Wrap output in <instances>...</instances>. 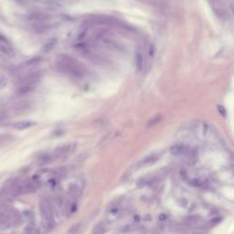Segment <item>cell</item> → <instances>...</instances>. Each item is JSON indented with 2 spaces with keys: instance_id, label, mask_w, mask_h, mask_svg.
<instances>
[{
  "instance_id": "1",
  "label": "cell",
  "mask_w": 234,
  "mask_h": 234,
  "mask_svg": "<svg viewBox=\"0 0 234 234\" xmlns=\"http://www.w3.org/2000/svg\"><path fill=\"white\" fill-rule=\"evenodd\" d=\"M57 65L61 71L70 75L71 77L76 78V79H81L84 76V69L76 59L70 56L65 55V54L59 55L58 57Z\"/></svg>"
},
{
  "instance_id": "2",
  "label": "cell",
  "mask_w": 234,
  "mask_h": 234,
  "mask_svg": "<svg viewBox=\"0 0 234 234\" xmlns=\"http://www.w3.org/2000/svg\"><path fill=\"white\" fill-rule=\"evenodd\" d=\"M39 211L43 219L46 221L47 228H50L51 230L54 227V224H53V211H52V207L50 205V201H48L46 199L41 200L39 202Z\"/></svg>"
},
{
  "instance_id": "3",
  "label": "cell",
  "mask_w": 234,
  "mask_h": 234,
  "mask_svg": "<svg viewBox=\"0 0 234 234\" xmlns=\"http://www.w3.org/2000/svg\"><path fill=\"white\" fill-rule=\"evenodd\" d=\"M41 78V72L40 71H34V72L29 73L28 75L25 76L22 79L21 84L23 83H28V84H35L37 85V83Z\"/></svg>"
},
{
  "instance_id": "4",
  "label": "cell",
  "mask_w": 234,
  "mask_h": 234,
  "mask_svg": "<svg viewBox=\"0 0 234 234\" xmlns=\"http://www.w3.org/2000/svg\"><path fill=\"white\" fill-rule=\"evenodd\" d=\"M70 148H71L70 145H65V146H59L55 150V151H54L53 157L55 158H62L70 153Z\"/></svg>"
},
{
  "instance_id": "5",
  "label": "cell",
  "mask_w": 234,
  "mask_h": 234,
  "mask_svg": "<svg viewBox=\"0 0 234 234\" xmlns=\"http://www.w3.org/2000/svg\"><path fill=\"white\" fill-rule=\"evenodd\" d=\"M41 61V58L39 57H34V58H31L28 59V61H24L21 65H20V68L22 70H28V69H30L34 66H36L37 64H39V62Z\"/></svg>"
},
{
  "instance_id": "6",
  "label": "cell",
  "mask_w": 234,
  "mask_h": 234,
  "mask_svg": "<svg viewBox=\"0 0 234 234\" xmlns=\"http://www.w3.org/2000/svg\"><path fill=\"white\" fill-rule=\"evenodd\" d=\"M158 160V155H155V154H153V155H150L148 157H145L143 160L140 161L139 163V166H151L153 164H155V162Z\"/></svg>"
},
{
  "instance_id": "7",
  "label": "cell",
  "mask_w": 234,
  "mask_h": 234,
  "mask_svg": "<svg viewBox=\"0 0 234 234\" xmlns=\"http://www.w3.org/2000/svg\"><path fill=\"white\" fill-rule=\"evenodd\" d=\"M101 39H103V43L106 47L109 48V49H112V50H115V51H121L122 50L121 46H120L117 42H115V41H113L112 39H109L107 38H103Z\"/></svg>"
},
{
  "instance_id": "8",
  "label": "cell",
  "mask_w": 234,
  "mask_h": 234,
  "mask_svg": "<svg viewBox=\"0 0 234 234\" xmlns=\"http://www.w3.org/2000/svg\"><path fill=\"white\" fill-rule=\"evenodd\" d=\"M0 52L3 53L5 56H7L8 58H13L15 56V53L13 50H12L11 46L2 43V42H0Z\"/></svg>"
},
{
  "instance_id": "9",
  "label": "cell",
  "mask_w": 234,
  "mask_h": 234,
  "mask_svg": "<svg viewBox=\"0 0 234 234\" xmlns=\"http://www.w3.org/2000/svg\"><path fill=\"white\" fill-rule=\"evenodd\" d=\"M36 85L35 84H28V83H23L21 84L19 89H17V93L19 94H28L29 92H33L35 90Z\"/></svg>"
},
{
  "instance_id": "10",
  "label": "cell",
  "mask_w": 234,
  "mask_h": 234,
  "mask_svg": "<svg viewBox=\"0 0 234 234\" xmlns=\"http://www.w3.org/2000/svg\"><path fill=\"white\" fill-rule=\"evenodd\" d=\"M47 19H48V16L43 13H32V14H29L27 17L28 20L37 21V22H43Z\"/></svg>"
},
{
  "instance_id": "11",
  "label": "cell",
  "mask_w": 234,
  "mask_h": 234,
  "mask_svg": "<svg viewBox=\"0 0 234 234\" xmlns=\"http://www.w3.org/2000/svg\"><path fill=\"white\" fill-rule=\"evenodd\" d=\"M169 152L172 155H180L186 152V146L183 145H176L170 147Z\"/></svg>"
},
{
  "instance_id": "12",
  "label": "cell",
  "mask_w": 234,
  "mask_h": 234,
  "mask_svg": "<svg viewBox=\"0 0 234 234\" xmlns=\"http://www.w3.org/2000/svg\"><path fill=\"white\" fill-rule=\"evenodd\" d=\"M144 64H145V59L141 52H137L135 55V68L137 71H141L144 69Z\"/></svg>"
},
{
  "instance_id": "13",
  "label": "cell",
  "mask_w": 234,
  "mask_h": 234,
  "mask_svg": "<svg viewBox=\"0 0 234 234\" xmlns=\"http://www.w3.org/2000/svg\"><path fill=\"white\" fill-rule=\"evenodd\" d=\"M36 124L33 123V122H29V121H22V122H19V123H17L14 127L17 130H26V129H28L32 126H34Z\"/></svg>"
},
{
  "instance_id": "14",
  "label": "cell",
  "mask_w": 234,
  "mask_h": 234,
  "mask_svg": "<svg viewBox=\"0 0 234 234\" xmlns=\"http://www.w3.org/2000/svg\"><path fill=\"white\" fill-rule=\"evenodd\" d=\"M199 220V217L197 216H189L187 219L185 220V223L187 224L188 226H192L197 222Z\"/></svg>"
},
{
  "instance_id": "15",
  "label": "cell",
  "mask_w": 234,
  "mask_h": 234,
  "mask_svg": "<svg viewBox=\"0 0 234 234\" xmlns=\"http://www.w3.org/2000/svg\"><path fill=\"white\" fill-rule=\"evenodd\" d=\"M161 120H162V116H161V115H157V116H155V117H153V118L148 122L147 126H149V127H150V126H154V125L159 124Z\"/></svg>"
},
{
  "instance_id": "16",
  "label": "cell",
  "mask_w": 234,
  "mask_h": 234,
  "mask_svg": "<svg viewBox=\"0 0 234 234\" xmlns=\"http://www.w3.org/2000/svg\"><path fill=\"white\" fill-rule=\"evenodd\" d=\"M55 44H56V39H51L50 41H49V42H48V43L44 46L43 50H44L45 52L50 51V50L53 49V47L55 46Z\"/></svg>"
},
{
  "instance_id": "17",
  "label": "cell",
  "mask_w": 234,
  "mask_h": 234,
  "mask_svg": "<svg viewBox=\"0 0 234 234\" xmlns=\"http://www.w3.org/2000/svg\"><path fill=\"white\" fill-rule=\"evenodd\" d=\"M104 232H105V228L101 224L96 226V228L93 231V233H95V234H101V233H104Z\"/></svg>"
},
{
  "instance_id": "18",
  "label": "cell",
  "mask_w": 234,
  "mask_h": 234,
  "mask_svg": "<svg viewBox=\"0 0 234 234\" xmlns=\"http://www.w3.org/2000/svg\"><path fill=\"white\" fill-rule=\"evenodd\" d=\"M23 215H24V217H25L28 220H31L34 218L33 213H32L31 211H24V212H23Z\"/></svg>"
},
{
  "instance_id": "19",
  "label": "cell",
  "mask_w": 234,
  "mask_h": 234,
  "mask_svg": "<svg viewBox=\"0 0 234 234\" xmlns=\"http://www.w3.org/2000/svg\"><path fill=\"white\" fill-rule=\"evenodd\" d=\"M218 111H219V113H220V115H222L223 117H226V115H227V112H226L225 108H224L222 105H219V106H218Z\"/></svg>"
},
{
  "instance_id": "20",
  "label": "cell",
  "mask_w": 234,
  "mask_h": 234,
  "mask_svg": "<svg viewBox=\"0 0 234 234\" xmlns=\"http://www.w3.org/2000/svg\"><path fill=\"white\" fill-rule=\"evenodd\" d=\"M79 229H80V224H75L71 227L70 230H69V232L70 233H76L78 231H79Z\"/></svg>"
},
{
  "instance_id": "21",
  "label": "cell",
  "mask_w": 234,
  "mask_h": 234,
  "mask_svg": "<svg viewBox=\"0 0 234 234\" xmlns=\"http://www.w3.org/2000/svg\"><path fill=\"white\" fill-rule=\"evenodd\" d=\"M7 78H6L4 75H0V87H4L6 84H7Z\"/></svg>"
},
{
  "instance_id": "22",
  "label": "cell",
  "mask_w": 234,
  "mask_h": 234,
  "mask_svg": "<svg viewBox=\"0 0 234 234\" xmlns=\"http://www.w3.org/2000/svg\"><path fill=\"white\" fill-rule=\"evenodd\" d=\"M221 221H222V218H221V217H217V218L212 219V220H211V224H212V225H218L219 223L221 222Z\"/></svg>"
},
{
  "instance_id": "23",
  "label": "cell",
  "mask_w": 234,
  "mask_h": 234,
  "mask_svg": "<svg viewBox=\"0 0 234 234\" xmlns=\"http://www.w3.org/2000/svg\"><path fill=\"white\" fill-rule=\"evenodd\" d=\"M0 42H2V43H5V44H7V45H10V42H9V40L5 37V36L1 35L0 34ZM11 46V45H10Z\"/></svg>"
},
{
  "instance_id": "24",
  "label": "cell",
  "mask_w": 234,
  "mask_h": 234,
  "mask_svg": "<svg viewBox=\"0 0 234 234\" xmlns=\"http://www.w3.org/2000/svg\"><path fill=\"white\" fill-rule=\"evenodd\" d=\"M208 130V124H204V125H203V135H207Z\"/></svg>"
},
{
  "instance_id": "25",
  "label": "cell",
  "mask_w": 234,
  "mask_h": 234,
  "mask_svg": "<svg viewBox=\"0 0 234 234\" xmlns=\"http://www.w3.org/2000/svg\"><path fill=\"white\" fill-rule=\"evenodd\" d=\"M154 54H155V48H154L153 45H151V46H150V49H149V55L153 56Z\"/></svg>"
},
{
  "instance_id": "26",
  "label": "cell",
  "mask_w": 234,
  "mask_h": 234,
  "mask_svg": "<svg viewBox=\"0 0 234 234\" xmlns=\"http://www.w3.org/2000/svg\"><path fill=\"white\" fill-rule=\"evenodd\" d=\"M166 219H167V216L166 214H161L159 216V220H161V221H165Z\"/></svg>"
},
{
  "instance_id": "27",
  "label": "cell",
  "mask_w": 234,
  "mask_h": 234,
  "mask_svg": "<svg viewBox=\"0 0 234 234\" xmlns=\"http://www.w3.org/2000/svg\"><path fill=\"white\" fill-rule=\"evenodd\" d=\"M230 9L231 11L232 15L234 16V3H230Z\"/></svg>"
},
{
  "instance_id": "28",
  "label": "cell",
  "mask_w": 234,
  "mask_h": 234,
  "mask_svg": "<svg viewBox=\"0 0 234 234\" xmlns=\"http://www.w3.org/2000/svg\"><path fill=\"white\" fill-rule=\"evenodd\" d=\"M135 220L137 222V221H139V220H140V218H139V217H135Z\"/></svg>"
},
{
  "instance_id": "29",
  "label": "cell",
  "mask_w": 234,
  "mask_h": 234,
  "mask_svg": "<svg viewBox=\"0 0 234 234\" xmlns=\"http://www.w3.org/2000/svg\"><path fill=\"white\" fill-rule=\"evenodd\" d=\"M3 118H4V115H2V113H0V121H1Z\"/></svg>"
}]
</instances>
